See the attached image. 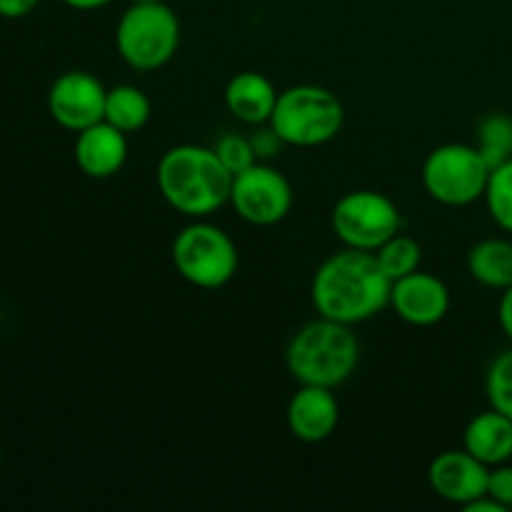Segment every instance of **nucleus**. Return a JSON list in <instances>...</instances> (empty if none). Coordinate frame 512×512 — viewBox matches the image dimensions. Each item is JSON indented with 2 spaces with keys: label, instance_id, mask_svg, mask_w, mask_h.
<instances>
[{
  "label": "nucleus",
  "instance_id": "c85d7f7f",
  "mask_svg": "<svg viewBox=\"0 0 512 512\" xmlns=\"http://www.w3.org/2000/svg\"><path fill=\"white\" fill-rule=\"evenodd\" d=\"M130 3H158V0H130Z\"/></svg>",
  "mask_w": 512,
  "mask_h": 512
},
{
  "label": "nucleus",
  "instance_id": "393cba45",
  "mask_svg": "<svg viewBox=\"0 0 512 512\" xmlns=\"http://www.w3.org/2000/svg\"><path fill=\"white\" fill-rule=\"evenodd\" d=\"M40 0H0V18H8V20H18L25 18L35 10Z\"/></svg>",
  "mask_w": 512,
  "mask_h": 512
},
{
  "label": "nucleus",
  "instance_id": "1a4fd4ad",
  "mask_svg": "<svg viewBox=\"0 0 512 512\" xmlns=\"http://www.w3.org/2000/svg\"><path fill=\"white\" fill-rule=\"evenodd\" d=\"M230 205L250 225H275L293 208V188L278 168L265 163L250 165L243 173L233 175Z\"/></svg>",
  "mask_w": 512,
  "mask_h": 512
},
{
  "label": "nucleus",
  "instance_id": "39448f33",
  "mask_svg": "<svg viewBox=\"0 0 512 512\" xmlns=\"http://www.w3.org/2000/svg\"><path fill=\"white\" fill-rule=\"evenodd\" d=\"M180 45V20L173 8L158 3H133L115 28L120 58L138 73H150L173 60Z\"/></svg>",
  "mask_w": 512,
  "mask_h": 512
},
{
  "label": "nucleus",
  "instance_id": "aec40b11",
  "mask_svg": "<svg viewBox=\"0 0 512 512\" xmlns=\"http://www.w3.org/2000/svg\"><path fill=\"white\" fill-rule=\"evenodd\" d=\"M375 258H378L383 273L395 283V280L420 270L423 248H420V243L413 235L395 233L393 238H388L378 250H375Z\"/></svg>",
  "mask_w": 512,
  "mask_h": 512
},
{
  "label": "nucleus",
  "instance_id": "f03ea898",
  "mask_svg": "<svg viewBox=\"0 0 512 512\" xmlns=\"http://www.w3.org/2000/svg\"><path fill=\"white\" fill-rule=\"evenodd\" d=\"M155 180L165 203L188 218H208L230 203L233 175L220 163L215 148L185 143L165 150Z\"/></svg>",
  "mask_w": 512,
  "mask_h": 512
},
{
  "label": "nucleus",
  "instance_id": "2eb2a0df",
  "mask_svg": "<svg viewBox=\"0 0 512 512\" xmlns=\"http://www.w3.org/2000/svg\"><path fill=\"white\" fill-rule=\"evenodd\" d=\"M278 90L265 78L263 73L255 70H243L233 75L225 85V108L233 118L248 125L270 123L275 103H278Z\"/></svg>",
  "mask_w": 512,
  "mask_h": 512
},
{
  "label": "nucleus",
  "instance_id": "6e6552de",
  "mask_svg": "<svg viewBox=\"0 0 512 512\" xmlns=\"http://www.w3.org/2000/svg\"><path fill=\"white\" fill-rule=\"evenodd\" d=\"M330 225L345 248L375 250L400 233V210L393 200L378 190H350L335 203Z\"/></svg>",
  "mask_w": 512,
  "mask_h": 512
},
{
  "label": "nucleus",
  "instance_id": "f8f14e48",
  "mask_svg": "<svg viewBox=\"0 0 512 512\" xmlns=\"http://www.w3.org/2000/svg\"><path fill=\"white\" fill-rule=\"evenodd\" d=\"M390 308L408 325L430 328V325H438L448 315L450 290L438 275L415 270V273L393 283V288H390Z\"/></svg>",
  "mask_w": 512,
  "mask_h": 512
},
{
  "label": "nucleus",
  "instance_id": "ddd939ff",
  "mask_svg": "<svg viewBox=\"0 0 512 512\" xmlns=\"http://www.w3.org/2000/svg\"><path fill=\"white\" fill-rule=\"evenodd\" d=\"M288 430L303 443H323L340 423V403L330 388L300 385L285 410Z\"/></svg>",
  "mask_w": 512,
  "mask_h": 512
},
{
  "label": "nucleus",
  "instance_id": "9d476101",
  "mask_svg": "<svg viewBox=\"0 0 512 512\" xmlns=\"http://www.w3.org/2000/svg\"><path fill=\"white\" fill-rule=\"evenodd\" d=\"M108 88L88 70H68L48 90V113L60 128L80 130L105 120Z\"/></svg>",
  "mask_w": 512,
  "mask_h": 512
},
{
  "label": "nucleus",
  "instance_id": "a878e982",
  "mask_svg": "<svg viewBox=\"0 0 512 512\" xmlns=\"http://www.w3.org/2000/svg\"><path fill=\"white\" fill-rule=\"evenodd\" d=\"M498 323H500V328H503L505 338H508L510 345H512V285H510V288H505L503 295H500Z\"/></svg>",
  "mask_w": 512,
  "mask_h": 512
},
{
  "label": "nucleus",
  "instance_id": "cd10ccee",
  "mask_svg": "<svg viewBox=\"0 0 512 512\" xmlns=\"http://www.w3.org/2000/svg\"><path fill=\"white\" fill-rule=\"evenodd\" d=\"M63 3L73 10H98L105 8L108 3H113V0H63Z\"/></svg>",
  "mask_w": 512,
  "mask_h": 512
},
{
  "label": "nucleus",
  "instance_id": "dca6fc26",
  "mask_svg": "<svg viewBox=\"0 0 512 512\" xmlns=\"http://www.w3.org/2000/svg\"><path fill=\"white\" fill-rule=\"evenodd\" d=\"M463 448L485 463L488 468L510 463L512 460V418L500 410L490 408L478 413L463 433Z\"/></svg>",
  "mask_w": 512,
  "mask_h": 512
},
{
  "label": "nucleus",
  "instance_id": "4be33fe9",
  "mask_svg": "<svg viewBox=\"0 0 512 512\" xmlns=\"http://www.w3.org/2000/svg\"><path fill=\"white\" fill-rule=\"evenodd\" d=\"M485 395H488L490 408L512 418V345L495 355L490 363L488 375H485Z\"/></svg>",
  "mask_w": 512,
  "mask_h": 512
},
{
  "label": "nucleus",
  "instance_id": "6ab92c4d",
  "mask_svg": "<svg viewBox=\"0 0 512 512\" xmlns=\"http://www.w3.org/2000/svg\"><path fill=\"white\" fill-rule=\"evenodd\" d=\"M475 148L490 165V170L512 158V118L508 113H490L478 123Z\"/></svg>",
  "mask_w": 512,
  "mask_h": 512
},
{
  "label": "nucleus",
  "instance_id": "a211bd4d",
  "mask_svg": "<svg viewBox=\"0 0 512 512\" xmlns=\"http://www.w3.org/2000/svg\"><path fill=\"white\" fill-rule=\"evenodd\" d=\"M150 113V100L135 85H115L108 90V98H105V120L110 125H115L123 133H138L148 125Z\"/></svg>",
  "mask_w": 512,
  "mask_h": 512
},
{
  "label": "nucleus",
  "instance_id": "bb28decb",
  "mask_svg": "<svg viewBox=\"0 0 512 512\" xmlns=\"http://www.w3.org/2000/svg\"><path fill=\"white\" fill-rule=\"evenodd\" d=\"M465 510L468 512H505L508 508H505V505H500L495 498H490V495H483V498H478L475 503L465 505Z\"/></svg>",
  "mask_w": 512,
  "mask_h": 512
},
{
  "label": "nucleus",
  "instance_id": "b1692460",
  "mask_svg": "<svg viewBox=\"0 0 512 512\" xmlns=\"http://www.w3.org/2000/svg\"><path fill=\"white\" fill-rule=\"evenodd\" d=\"M488 495L498 500L500 505H505V508H512V465L510 463L490 468Z\"/></svg>",
  "mask_w": 512,
  "mask_h": 512
},
{
  "label": "nucleus",
  "instance_id": "c756f323",
  "mask_svg": "<svg viewBox=\"0 0 512 512\" xmlns=\"http://www.w3.org/2000/svg\"><path fill=\"white\" fill-rule=\"evenodd\" d=\"M0 470H3V455H0Z\"/></svg>",
  "mask_w": 512,
  "mask_h": 512
},
{
  "label": "nucleus",
  "instance_id": "412c9836",
  "mask_svg": "<svg viewBox=\"0 0 512 512\" xmlns=\"http://www.w3.org/2000/svg\"><path fill=\"white\" fill-rule=\"evenodd\" d=\"M483 200L493 223L512 235V158L490 170Z\"/></svg>",
  "mask_w": 512,
  "mask_h": 512
},
{
  "label": "nucleus",
  "instance_id": "0eeeda50",
  "mask_svg": "<svg viewBox=\"0 0 512 512\" xmlns=\"http://www.w3.org/2000/svg\"><path fill=\"white\" fill-rule=\"evenodd\" d=\"M490 165L475 145L445 143L428 153L423 163V188L435 203L465 208L485 195Z\"/></svg>",
  "mask_w": 512,
  "mask_h": 512
},
{
  "label": "nucleus",
  "instance_id": "423d86ee",
  "mask_svg": "<svg viewBox=\"0 0 512 512\" xmlns=\"http://www.w3.org/2000/svg\"><path fill=\"white\" fill-rule=\"evenodd\" d=\"M173 265L183 280L203 290L225 288L238 273V248L223 228L195 218L173 240Z\"/></svg>",
  "mask_w": 512,
  "mask_h": 512
},
{
  "label": "nucleus",
  "instance_id": "f3484780",
  "mask_svg": "<svg viewBox=\"0 0 512 512\" xmlns=\"http://www.w3.org/2000/svg\"><path fill=\"white\" fill-rule=\"evenodd\" d=\"M468 273L480 285L505 290L512 285V240L485 238L468 253Z\"/></svg>",
  "mask_w": 512,
  "mask_h": 512
},
{
  "label": "nucleus",
  "instance_id": "7ed1b4c3",
  "mask_svg": "<svg viewBox=\"0 0 512 512\" xmlns=\"http://www.w3.org/2000/svg\"><path fill=\"white\" fill-rule=\"evenodd\" d=\"M353 325L318 318L303 325L290 338L285 365L300 385H320L335 390L355 373L360 363V343Z\"/></svg>",
  "mask_w": 512,
  "mask_h": 512
},
{
  "label": "nucleus",
  "instance_id": "9b49d317",
  "mask_svg": "<svg viewBox=\"0 0 512 512\" xmlns=\"http://www.w3.org/2000/svg\"><path fill=\"white\" fill-rule=\"evenodd\" d=\"M490 468L468 450H445L433 458L428 468V483L438 498L455 505H470L488 495Z\"/></svg>",
  "mask_w": 512,
  "mask_h": 512
},
{
  "label": "nucleus",
  "instance_id": "20e7f679",
  "mask_svg": "<svg viewBox=\"0 0 512 512\" xmlns=\"http://www.w3.org/2000/svg\"><path fill=\"white\" fill-rule=\"evenodd\" d=\"M345 123V108L323 85H293L278 95L270 128L285 145L318 148L338 138Z\"/></svg>",
  "mask_w": 512,
  "mask_h": 512
},
{
  "label": "nucleus",
  "instance_id": "5701e85b",
  "mask_svg": "<svg viewBox=\"0 0 512 512\" xmlns=\"http://www.w3.org/2000/svg\"><path fill=\"white\" fill-rule=\"evenodd\" d=\"M215 153H218L220 163L230 170V175L243 173L250 165L258 163V150H255L253 140L238 133L223 135L215 145Z\"/></svg>",
  "mask_w": 512,
  "mask_h": 512
},
{
  "label": "nucleus",
  "instance_id": "f257e3e1",
  "mask_svg": "<svg viewBox=\"0 0 512 512\" xmlns=\"http://www.w3.org/2000/svg\"><path fill=\"white\" fill-rule=\"evenodd\" d=\"M393 280L383 273L370 250L345 248L318 265L310 283V300L320 318L358 325L390 305Z\"/></svg>",
  "mask_w": 512,
  "mask_h": 512
},
{
  "label": "nucleus",
  "instance_id": "4468645a",
  "mask_svg": "<svg viewBox=\"0 0 512 512\" xmlns=\"http://www.w3.org/2000/svg\"><path fill=\"white\" fill-rule=\"evenodd\" d=\"M75 163L88 178L108 180L123 170L128 160V133L110 125L108 120L80 130L75 138Z\"/></svg>",
  "mask_w": 512,
  "mask_h": 512
}]
</instances>
